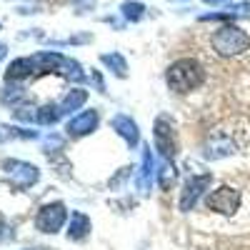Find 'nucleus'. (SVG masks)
<instances>
[{
    "label": "nucleus",
    "mask_w": 250,
    "mask_h": 250,
    "mask_svg": "<svg viewBox=\"0 0 250 250\" xmlns=\"http://www.w3.org/2000/svg\"><path fill=\"white\" fill-rule=\"evenodd\" d=\"M35 73V62L33 58H18L10 62V68L5 73V80H25Z\"/></svg>",
    "instance_id": "9b49d317"
},
{
    "label": "nucleus",
    "mask_w": 250,
    "mask_h": 250,
    "mask_svg": "<svg viewBox=\"0 0 250 250\" xmlns=\"http://www.w3.org/2000/svg\"><path fill=\"white\" fill-rule=\"evenodd\" d=\"M25 98H28V93L23 88H5L0 93V103H3V105H15V103L25 100Z\"/></svg>",
    "instance_id": "a211bd4d"
},
{
    "label": "nucleus",
    "mask_w": 250,
    "mask_h": 250,
    "mask_svg": "<svg viewBox=\"0 0 250 250\" xmlns=\"http://www.w3.org/2000/svg\"><path fill=\"white\" fill-rule=\"evenodd\" d=\"M5 58V45H0V60Z\"/></svg>",
    "instance_id": "393cba45"
},
{
    "label": "nucleus",
    "mask_w": 250,
    "mask_h": 250,
    "mask_svg": "<svg viewBox=\"0 0 250 250\" xmlns=\"http://www.w3.org/2000/svg\"><path fill=\"white\" fill-rule=\"evenodd\" d=\"M205 205H208V210L233 215L240 208V190H235V188H230V185H220L218 190H213L205 198Z\"/></svg>",
    "instance_id": "7ed1b4c3"
},
{
    "label": "nucleus",
    "mask_w": 250,
    "mask_h": 250,
    "mask_svg": "<svg viewBox=\"0 0 250 250\" xmlns=\"http://www.w3.org/2000/svg\"><path fill=\"white\" fill-rule=\"evenodd\" d=\"M153 168H155V160H153V153H150V145H145L143 148V160H140V173H138V188L143 193H148V188H150Z\"/></svg>",
    "instance_id": "9d476101"
},
{
    "label": "nucleus",
    "mask_w": 250,
    "mask_h": 250,
    "mask_svg": "<svg viewBox=\"0 0 250 250\" xmlns=\"http://www.w3.org/2000/svg\"><path fill=\"white\" fill-rule=\"evenodd\" d=\"M3 230H5V220L0 218V235H3Z\"/></svg>",
    "instance_id": "b1692460"
},
{
    "label": "nucleus",
    "mask_w": 250,
    "mask_h": 250,
    "mask_svg": "<svg viewBox=\"0 0 250 250\" xmlns=\"http://www.w3.org/2000/svg\"><path fill=\"white\" fill-rule=\"evenodd\" d=\"M120 10H123V15L128 18V20H133V23L145 15V5H143V3H123Z\"/></svg>",
    "instance_id": "6ab92c4d"
},
{
    "label": "nucleus",
    "mask_w": 250,
    "mask_h": 250,
    "mask_svg": "<svg viewBox=\"0 0 250 250\" xmlns=\"http://www.w3.org/2000/svg\"><path fill=\"white\" fill-rule=\"evenodd\" d=\"M178 180V170H175V165L170 160H163L160 163V168H158V185L163 188V190H168V188Z\"/></svg>",
    "instance_id": "2eb2a0df"
},
{
    "label": "nucleus",
    "mask_w": 250,
    "mask_h": 250,
    "mask_svg": "<svg viewBox=\"0 0 250 250\" xmlns=\"http://www.w3.org/2000/svg\"><path fill=\"white\" fill-rule=\"evenodd\" d=\"M233 153H235V145H233L230 140H213L210 145H208V150H205V158L218 160V158L233 155Z\"/></svg>",
    "instance_id": "4468645a"
},
{
    "label": "nucleus",
    "mask_w": 250,
    "mask_h": 250,
    "mask_svg": "<svg viewBox=\"0 0 250 250\" xmlns=\"http://www.w3.org/2000/svg\"><path fill=\"white\" fill-rule=\"evenodd\" d=\"M60 145H62V138L60 135H48L45 138V150L50 153V148H60Z\"/></svg>",
    "instance_id": "4be33fe9"
},
{
    "label": "nucleus",
    "mask_w": 250,
    "mask_h": 250,
    "mask_svg": "<svg viewBox=\"0 0 250 250\" xmlns=\"http://www.w3.org/2000/svg\"><path fill=\"white\" fill-rule=\"evenodd\" d=\"M203 3H208V5H220V3H230V0H203Z\"/></svg>",
    "instance_id": "5701e85b"
},
{
    "label": "nucleus",
    "mask_w": 250,
    "mask_h": 250,
    "mask_svg": "<svg viewBox=\"0 0 250 250\" xmlns=\"http://www.w3.org/2000/svg\"><path fill=\"white\" fill-rule=\"evenodd\" d=\"M213 175L210 173H203V175H190L183 188V195H180V210H190V208L198 203V198L205 193V188L210 185Z\"/></svg>",
    "instance_id": "0eeeda50"
},
{
    "label": "nucleus",
    "mask_w": 250,
    "mask_h": 250,
    "mask_svg": "<svg viewBox=\"0 0 250 250\" xmlns=\"http://www.w3.org/2000/svg\"><path fill=\"white\" fill-rule=\"evenodd\" d=\"M210 43H213V48H215L218 55H223V58H235V55H240V53H245V50L250 48V35H248L243 28L228 23V25H223V28H218V30L213 33Z\"/></svg>",
    "instance_id": "f03ea898"
},
{
    "label": "nucleus",
    "mask_w": 250,
    "mask_h": 250,
    "mask_svg": "<svg viewBox=\"0 0 250 250\" xmlns=\"http://www.w3.org/2000/svg\"><path fill=\"white\" fill-rule=\"evenodd\" d=\"M153 140H155V150L170 160L175 153H178V143H175V130L168 118H158L155 120V130H153Z\"/></svg>",
    "instance_id": "39448f33"
},
{
    "label": "nucleus",
    "mask_w": 250,
    "mask_h": 250,
    "mask_svg": "<svg viewBox=\"0 0 250 250\" xmlns=\"http://www.w3.org/2000/svg\"><path fill=\"white\" fill-rule=\"evenodd\" d=\"M10 138H18V128H8V125H0V143H5Z\"/></svg>",
    "instance_id": "412c9836"
},
{
    "label": "nucleus",
    "mask_w": 250,
    "mask_h": 250,
    "mask_svg": "<svg viewBox=\"0 0 250 250\" xmlns=\"http://www.w3.org/2000/svg\"><path fill=\"white\" fill-rule=\"evenodd\" d=\"M62 113H60V105H43V108H38V123L40 125H53V123H58V118H60Z\"/></svg>",
    "instance_id": "f3484780"
},
{
    "label": "nucleus",
    "mask_w": 250,
    "mask_h": 250,
    "mask_svg": "<svg viewBox=\"0 0 250 250\" xmlns=\"http://www.w3.org/2000/svg\"><path fill=\"white\" fill-rule=\"evenodd\" d=\"M165 80H168L170 90H175V93H190V90L203 85L205 70H203V65L195 58H180V60H175L173 65L168 68Z\"/></svg>",
    "instance_id": "f257e3e1"
},
{
    "label": "nucleus",
    "mask_w": 250,
    "mask_h": 250,
    "mask_svg": "<svg viewBox=\"0 0 250 250\" xmlns=\"http://www.w3.org/2000/svg\"><path fill=\"white\" fill-rule=\"evenodd\" d=\"M73 3H80V0H73Z\"/></svg>",
    "instance_id": "a878e982"
},
{
    "label": "nucleus",
    "mask_w": 250,
    "mask_h": 250,
    "mask_svg": "<svg viewBox=\"0 0 250 250\" xmlns=\"http://www.w3.org/2000/svg\"><path fill=\"white\" fill-rule=\"evenodd\" d=\"M95 128H98V110H85V113H80V115L68 120L65 133L70 138H83V135L93 133Z\"/></svg>",
    "instance_id": "6e6552de"
},
{
    "label": "nucleus",
    "mask_w": 250,
    "mask_h": 250,
    "mask_svg": "<svg viewBox=\"0 0 250 250\" xmlns=\"http://www.w3.org/2000/svg\"><path fill=\"white\" fill-rule=\"evenodd\" d=\"M110 125H113V130L130 145V148H135V145H138L140 133H138L135 120H130V115H115V118L110 120Z\"/></svg>",
    "instance_id": "1a4fd4ad"
},
{
    "label": "nucleus",
    "mask_w": 250,
    "mask_h": 250,
    "mask_svg": "<svg viewBox=\"0 0 250 250\" xmlns=\"http://www.w3.org/2000/svg\"><path fill=\"white\" fill-rule=\"evenodd\" d=\"M65 218H68V210H65V205H62L60 200L58 203H48V205H43L38 210V215H35V228L40 233H58L60 228H62V223H65Z\"/></svg>",
    "instance_id": "20e7f679"
},
{
    "label": "nucleus",
    "mask_w": 250,
    "mask_h": 250,
    "mask_svg": "<svg viewBox=\"0 0 250 250\" xmlns=\"http://www.w3.org/2000/svg\"><path fill=\"white\" fill-rule=\"evenodd\" d=\"M100 60L105 62L108 68H113V73L118 78H125V70H128V65H125V58L120 53H105V55H100Z\"/></svg>",
    "instance_id": "dca6fc26"
},
{
    "label": "nucleus",
    "mask_w": 250,
    "mask_h": 250,
    "mask_svg": "<svg viewBox=\"0 0 250 250\" xmlns=\"http://www.w3.org/2000/svg\"><path fill=\"white\" fill-rule=\"evenodd\" d=\"M3 170L8 173V178L15 188H30L40 178V170L35 168V165L25 163V160H5Z\"/></svg>",
    "instance_id": "423d86ee"
},
{
    "label": "nucleus",
    "mask_w": 250,
    "mask_h": 250,
    "mask_svg": "<svg viewBox=\"0 0 250 250\" xmlns=\"http://www.w3.org/2000/svg\"><path fill=\"white\" fill-rule=\"evenodd\" d=\"M90 233V218L85 213H70V225H68V238L70 240H83Z\"/></svg>",
    "instance_id": "f8f14e48"
},
{
    "label": "nucleus",
    "mask_w": 250,
    "mask_h": 250,
    "mask_svg": "<svg viewBox=\"0 0 250 250\" xmlns=\"http://www.w3.org/2000/svg\"><path fill=\"white\" fill-rule=\"evenodd\" d=\"M13 115H15V120H23V123L38 120V110H35L33 105H18V108L13 110Z\"/></svg>",
    "instance_id": "aec40b11"
},
{
    "label": "nucleus",
    "mask_w": 250,
    "mask_h": 250,
    "mask_svg": "<svg viewBox=\"0 0 250 250\" xmlns=\"http://www.w3.org/2000/svg\"><path fill=\"white\" fill-rule=\"evenodd\" d=\"M88 100V93L85 90H80V88H75V90H70L65 98H62L58 105H60V113H70V110H78L83 103Z\"/></svg>",
    "instance_id": "ddd939ff"
}]
</instances>
